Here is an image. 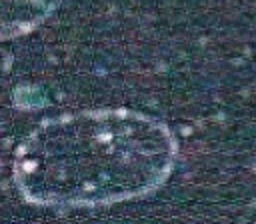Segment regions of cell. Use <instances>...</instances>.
<instances>
[{"label": "cell", "mask_w": 256, "mask_h": 224, "mask_svg": "<svg viewBox=\"0 0 256 224\" xmlns=\"http://www.w3.org/2000/svg\"><path fill=\"white\" fill-rule=\"evenodd\" d=\"M174 158L176 142L160 120L88 110L44 120L18 148L14 182L32 204L90 208L152 192Z\"/></svg>", "instance_id": "6da1fadb"}]
</instances>
